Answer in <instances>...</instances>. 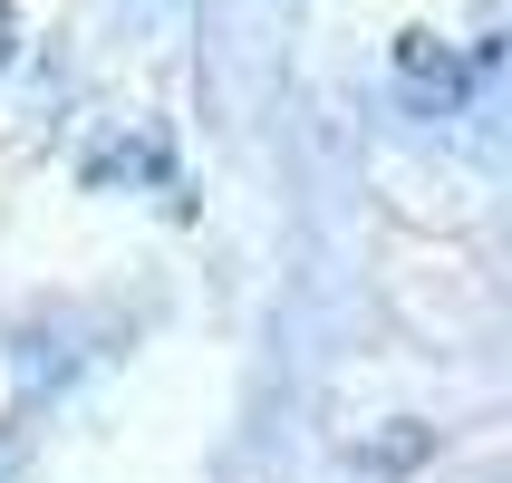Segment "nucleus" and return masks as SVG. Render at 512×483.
Here are the masks:
<instances>
[{
  "mask_svg": "<svg viewBox=\"0 0 512 483\" xmlns=\"http://www.w3.org/2000/svg\"><path fill=\"white\" fill-rule=\"evenodd\" d=\"M484 68H493V49L464 58V49H445L435 29H406V39H397V87H406L416 116H464V97H474Z\"/></svg>",
  "mask_w": 512,
  "mask_h": 483,
  "instance_id": "obj_1",
  "label": "nucleus"
},
{
  "mask_svg": "<svg viewBox=\"0 0 512 483\" xmlns=\"http://www.w3.org/2000/svg\"><path fill=\"white\" fill-rule=\"evenodd\" d=\"M0 29H10V10H0Z\"/></svg>",
  "mask_w": 512,
  "mask_h": 483,
  "instance_id": "obj_3",
  "label": "nucleus"
},
{
  "mask_svg": "<svg viewBox=\"0 0 512 483\" xmlns=\"http://www.w3.org/2000/svg\"><path fill=\"white\" fill-rule=\"evenodd\" d=\"M426 455H435L426 426H397V435H368V445H358V464H368V474H416Z\"/></svg>",
  "mask_w": 512,
  "mask_h": 483,
  "instance_id": "obj_2",
  "label": "nucleus"
}]
</instances>
